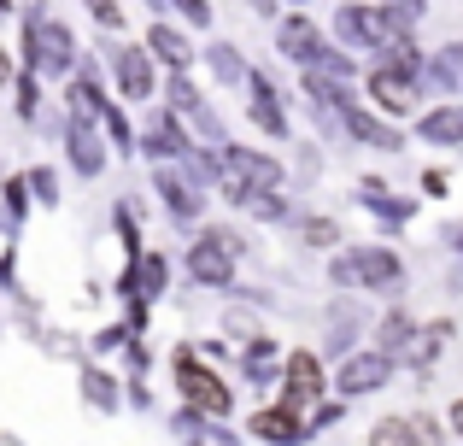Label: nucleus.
I'll use <instances>...</instances> for the list:
<instances>
[{
    "label": "nucleus",
    "instance_id": "obj_7",
    "mask_svg": "<svg viewBox=\"0 0 463 446\" xmlns=\"http://www.w3.org/2000/svg\"><path fill=\"white\" fill-rule=\"evenodd\" d=\"M188 276L205 288H223L235 282V247H229V235H200L188 247Z\"/></svg>",
    "mask_w": 463,
    "mask_h": 446
},
{
    "label": "nucleus",
    "instance_id": "obj_17",
    "mask_svg": "<svg viewBox=\"0 0 463 446\" xmlns=\"http://www.w3.org/2000/svg\"><path fill=\"white\" fill-rule=\"evenodd\" d=\"M147 53L158 59V65H170V71H188V59H194V42L176 30V24H165V18H158L153 30H147Z\"/></svg>",
    "mask_w": 463,
    "mask_h": 446
},
{
    "label": "nucleus",
    "instance_id": "obj_27",
    "mask_svg": "<svg viewBox=\"0 0 463 446\" xmlns=\"http://www.w3.org/2000/svg\"><path fill=\"white\" fill-rule=\"evenodd\" d=\"M82 394H89V400L100 405V412H118V388L100 376V370H82Z\"/></svg>",
    "mask_w": 463,
    "mask_h": 446
},
{
    "label": "nucleus",
    "instance_id": "obj_6",
    "mask_svg": "<svg viewBox=\"0 0 463 446\" xmlns=\"http://www.w3.org/2000/svg\"><path fill=\"white\" fill-rule=\"evenodd\" d=\"M217 165H223V183H241V188H282V165L270 153H252V147H217Z\"/></svg>",
    "mask_w": 463,
    "mask_h": 446
},
{
    "label": "nucleus",
    "instance_id": "obj_2",
    "mask_svg": "<svg viewBox=\"0 0 463 446\" xmlns=\"http://www.w3.org/2000/svg\"><path fill=\"white\" fill-rule=\"evenodd\" d=\"M24 53H30L35 77H65V71H77V42H71V30L42 6L24 12Z\"/></svg>",
    "mask_w": 463,
    "mask_h": 446
},
{
    "label": "nucleus",
    "instance_id": "obj_8",
    "mask_svg": "<svg viewBox=\"0 0 463 446\" xmlns=\"http://www.w3.org/2000/svg\"><path fill=\"white\" fill-rule=\"evenodd\" d=\"M387 376H393V353H382V346H375V353H352L346 365L335 370V388L352 400V394H375Z\"/></svg>",
    "mask_w": 463,
    "mask_h": 446
},
{
    "label": "nucleus",
    "instance_id": "obj_5",
    "mask_svg": "<svg viewBox=\"0 0 463 446\" xmlns=\"http://www.w3.org/2000/svg\"><path fill=\"white\" fill-rule=\"evenodd\" d=\"M165 89H170V106H176V124H188L194 136L205 141V147H223L229 136H223V124H217V112L200 100V89L188 82V71H176V77H170Z\"/></svg>",
    "mask_w": 463,
    "mask_h": 446
},
{
    "label": "nucleus",
    "instance_id": "obj_39",
    "mask_svg": "<svg viewBox=\"0 0 463 446\" xmlns=\"http://www.w3.org/2000/svg\"><path fill=\"white\" fill-rule=\"evenodd\" d=\"M147 6H153V12H165V6H170V0H147Z\"/></svg>",
    "mask_w": 463,
    "mask_h": 446
},
{
    "label": "nucleus",
    "instance_id": "obj_9",
    "mask_svg": "<svg viewBox=\"0 0 463 446\" xmlns=\"http://www.w3.org/2000/svg\"><path fill=\"white\" fill-rule=\"evenodd\" d=\"M153 188H158V200H165V206L176 212L182 223H194V218H200V206H205L200 195H205V188H194L188 176H182V165H176V159H165V165L153 171Z\"/></svg>",
    "mask_w": 463,
    "mask_h": 446
},
{
    "label": "nucleus",
    "instance_id": "obj_41",
    "mask_svg": "<svg viewBox=\"0 0 463 446\" xmlns=\"http://www.w3.org/2000/svg\"><path fill=\"white\" fill-rule=\"evenodd\" d=\"M458 247H463V229H458Z\"/></svg>",
    "mask_w": 463,
    "mask_h": 446
},
{
    "label": "nucleus",
    "instance_id": "obj_23",
    "mask_svg": "<svg viewBox=\"0 0 463 446\" xmlns=\"http://www.w3.org/2000/svg\"><path fill=\"white\" fill-rule=\"evenodd\" d=\"M422 77H429L434 89H463V42H452L434 65H422Z\"/></svg>",
    "mask_w": 463,
    "mask_h": 446
},
{
    "label": "nucleus",
    "instance_id": "obj_20",
    "mask_svg": "<svg viewBox=\"0 0 463 446\" xmlns=\"http://www.w3.org/2000/svg\"><path fill=\"white\" fill-rule=\"evenodd\" d=\"M417 136H422V141H434V147H452V141H463V106L422 112V118H417Z\"/></svg>",
    "mask_w": 463,
    "mask_h": 446
},
{
    "label": "nucleus",
    "instance_id": "obj_42",
    "mask_svg": "<svg viewBox=\"0 0 463 446\" xmlns=\"http://www.w3.org/2000/svg\"><path fill=\"white\" fill-rule=\"evenodd\" d=\"M294 6H306V0H294Z\"/></svg>",
    "mask_w": 463,
    "mask_h": 446
},
{
    "label": "nucleus",
    "instance_id": "obj_34",
    "mask_svg": "<svg viewBox=\"0 0 463 446\" xmlns=\"http://www.w3.org/2000/svg\"><path fill=\"white\" fill-rule=\"evenodd\" d=\"M165 288V259H141V299H153Z\"/></svg>",
    "mask_w": 463,
    "mask_h": 446
},
{
    "label": "nucleus",
    "instance_id": "obj_4",
    "mask_svg": "<svg viewBox=\"0 0 463 446\" xmlns=\"http://www.w3.org/2000/svg\"><path fill=\"white\" fill-rule=\"evenodd\" d=\"M282 405L306 429H317V412H323V365H317V353H294V358H288V370H282Z\"/></svg>",
    "mask_w": 463,
    "mask_h": 446
},
{
    "label": "nucleus",
    "instance_id": "obj_12",
    "mask_svg": "<svg viewBox=\"0 0 463 446\" xmlns=\"http://www.w3.org/2000/svg\"><path fill=\"white\" fill-rule=\"evenodd\" d=\"M112 65H118V94H124V100H147V94L158 89V82H153V53H147V47H118Z\"/></svg>",
    "mask_w": 463,
    "mask_h": 446
},
{
    "label": "nucleus",
    "instance_id": "obj_31",
    "mask_svg": "<svg viewBox=\"0 0 463 446\" xmlns=\"http://www.w3.org/2000/svg\"><path fill=\"white\" fill-rule=\"evenodd\" d=\"M82 6L94 12V24H100V30H124V12H118V0H82Z\"/></svg>",
    "mask_w": 463,
    "mask_h": 446
},
{
    "label": "nucleus",
    "instance_id": "obj_43",
    "mask_svg": "<svg viewBox=\"0 0 463 446\" xmlns=\"http://www.w3.org/2000/svg\"><path fill=\"white\" fill-rule=\"evenodd\" d=\"M0 12H6V0H0Z\"/></svg>",
    "mask_w": 463,
    "mask_h": 446
},
{
    "label": "nucleus",
    "instance_id": "obj_15",
    "mask_svg": "<svg viewBox=\"0 0 463 446\" xmlns=\"http://www.w3.org/2000/svg\"><path fill=\"white\" fill-rule=\"evenodd\" d=\"M252 435H259V441H276V446H299V441L311 435V429L299 423V417L288 412L282 400H276V405H264V412L252 417Z\"/></svg>",
    "mask_w": 463,
    "mask_h": 446
},
{
    "label": "nucleus",
    "instance_id": "obj_33",
    "mask_svg": "<svg viewBox=\"0 0 463 446\" xmlns=\"http://www.w3.org/2000/svg\"><path fill=\"white\" fill-rule=\"evenodd\" d=\"M328 276H335V288H358V259H352V252H335Z\"/></svg>",
    "mask_w": 463,
    "mask_h": 446
},
{
    "label": "nucleus",
    "instance_id": "obj_22",
    "mask_svg": "<svg viewBox=\"0 0 463 446\" xmlns=\"http://www.w3.org/2000/svg\"><path fill=\"white\" fill-rule=\"evenodd\" d=\"M205 65H212V77L223 82V89H235V82H247V59H241L235 47H223V42H212V47H205Z\"/></svg>",
    "mask_w": 463,
    "mask_h": 446
},
{
    "label": "nucleus",
    "instance_id": "obj_21",
    "mask_svg": "<svg viewBox=\"0 0 463 446\" xmlns=\"http://www.w3.org/2000/svg\"><path fill=\"white\" fill-rule=\"evenodd\" d=\"M71 112L89 118V124H100L106 100H100V77H94V65H89V71H77V82H71Z\"/></svg>",
    "mask_w": 463,
    "mask_h": 446
},
{
    "label": "nucleus",
    "instance_id": "obj_10",
    "mask_svg": "<svg viewBox=\"0 0 463 446\" xmlns=\"http://www.w3.org/2000/svg\"><path fill=\"white\" fill-rule=\"evenodd\" d=\"M417 82L422 77H411V71H399V65L382 59V65L370 71V100H382L387 112H417V94H422Z\"/></svg>",
    "mask_w": 463,
    "mask_h": 446
},
{
    "label": "nucleus",
    "instance_id": "obj_37",
    "mask_svg": "<svg viewBox=\"0 0 463 446\" xmlns=\"http://www.w3.org/2000/svg\"><path fill=\"white\" fill-rule=\"evenodd\" d=\"M306 241H311V247H328V241H335V223H328V218L306 223Z\"/></svg>",
    "mask_w": 463,
    "mask_h": 446
},
{
    "label": "nucleus",
    "instance_id": "obj_35",
    "mask_svg": "<svg viewBox=\"0 0 463 446\" xmlns=\"http://www.w3.org/2000/svg\"><path fill=\"white\" fill-rule=\"evenodd\" d=\"M270 365H276V353H270V346H252V358H247V376H252V382H270V376H276Z\"/></svg>",
    "mask_w": 463,
    "mask_h": 446
},
{
    "label": "nucleus",
    "instance_id": "obj_24",
    "mask_svg": "<svg viewBox=\"0 0 463 446\" xmlns=\"http://www.w3.org/2000/svg\"><path fill=\"white\" fill-rule=\"evenodd\" d=\"M328 323H335V329H328V353H346V346L358 341V323H364V318L346 306V299H340V306L328 311Z\"/></svg>",
    "mask_w": 463,
    "mask_h": 446
},
{
    "label": "nucleus",
    "instance_id": "obj_19",
    "mask_svg": "<svg viewBox=\"0 0 463 446\" xmlns=\"http://www.w3.org/2000/svg\"><path fill=\"white\" fill-rule=\"evenodd\" d=\"M188 147H194V141H188V129L176 136V118H158L147 136H141V153H147V159H158V165H165V159H182Z\"/></svg>",
    "mask_w": 463,
    "mask_h": 446
},
{
    "label": "nucleus",
    "instance_id": "obj_32",
    "mask_svg": "<svg viewBox=\"0 0 463 446\" xmlns=\"http://www.w3.org/2000/svg\"><path fill=\"white\" fill-rule=\"evenodd\" d=\"M170 6L182 12V24H188V30H205V24H212V6H205V0H170Z\"/></svg>",
    "mask_w": 463,
    "mask_h": 446
},
{
    "label": "nucleus",
    "instance_id": "obj_18",
    "mask_svg": "<svg viewBox=\"0 0 463 446\" xmlns=\"http://www.w3.org/2000/svg\"><path fill=\"white\" fill-rule=\"evenodd\" d=\"M317 42H323V30H317L311 18H282V24H276V47H282L288 59H299V65H311Z\"/></svg>",
    "mask_w": 463,
    "mask_h": 446
},
{
    "label": "nucleus",
    "instance_id": "obj_26",
    "mask_svg": "<svg viewBox=\"0 0 463 446\" xmlns=\"http://www.w3.org/2000/svg\"><path fill=\"white\" fill-rule=\"evenodd\" d=\"M364 206H375V212H382L387 223L411 218V206H405V200H393V195H382V183H375V176H370V183H364Z\"/></svg>",
    "mask_w": 463,
    "mask_h": 446
},
{
    "label": "nucleus",
    "instance_id": "obj_38",
    "mask_svg": "<svg viewBox=\"0 0 463 446\" xmlns=\"http://www.w3.org/2000/svg\"><path fill=\"white\" fill-rule=\"evenodd\" d=\"M446 417H452V429L463 435V400H452V412H446Z\"/></svg>",
    "mask_w": 463,
    "mask_h": 446
},
{
    "label": "nucleus",
    "instance_id": "obj_40",
    "mask_svg": "<svg viewBox=\"0 0 463 446\" xmlns=\"http://www.w3.org/2000/svg\"><path fill=\"white\" fill-rule=\"evenodd\" d=\"M0 82H6V53H0Z\"/></svg>",
    "mask_w": 463,
    "mask_h": 446
},
{
    "label": "nucleus",
    "instance_id": "obj_11",
    "mask_svg": "<svg viewBox=\"0 0 463 446\" xmlns=\"http://www.w3.org/2000/svg\"><path fill=\"white\" fill-rule=\"evenodd\" d=\"M352 259H358V288H375V294H399V282H405V264H399V252H393V247H358Z\"/></svg>",
    "mask_w": 463,
    "mask_h": 446
},
{
    "label": "nucleus",
    "instance_id": "obj_25",
    "mask_svg": "<svg viewBox=\"0 0 463 446\" xmlns=\"http://www.w3.org/2000/svg\"><path fill=\"white\" fill-rule=\"evenodd\" d=\"M370 446H422V435L405 423V417H387V423L370 429Z\"/></svg>",
    "mask_w": 463,
    "mask_h": 446
},
{
    "label": "nucleus",
    "instance_id": "obj_16",
    "mask_svg": "<svg viewBox=\"0 0 463 446\" xmlns=\"http://www.w3.org/2000/svg\"><path fill=\"white\" fill-rule=\"evenodd\" d=\"M340 124H346L358 141H370V147H382V153H399V129H393V124H382V118H370L358 100H346V106H340Z\"/></svg>",
    "mask_w": 463,
    "mask_h": 446
},
{
    "label": "nucleus",
    "instance_id": "obj_29",
    "mask_svg": "<svg viewBox=\"0 0 463 446\" xmlns=\"http://www.w3.org/2000/svg\"><path fill=\"white\" fill-rule=\"evenodd\" d=\"M100 124H106V136H112V147H118V153H136V136H129L124 112H112V106H106V112H100Z\"/></svg>",
    "mask_w": 463,
    "mask_h": 446
},
{
    "label": "nucleus",
    "instance_id": "obj_3",
    "mask_svg": "<svg viewBox=\"0 0 463 446\" xmlns=\"http://www.w3.org/2000/svg\"><path fill=\"white\" fill-rule=\"evenodd\" d=\"M176 388H182V405L200 412V417H229V412H235L229 382L217 376V370H205L194 353H176Z\"/></svg>",
    "mask_w": 463,
    "mask_h": 446
},
{
    "label": "nucleus",
    "instance_id": "obj_14",
    "mask_svg": "<svg viewBox=\"0 0 463 446\" xmlns=\"http://www.w3.org/2000/svg\"><path fill=\"white\" fill-rule=\"evenodd\" d=\"M241 89H247V112H252V124H259L264 136H288V112L270 100V82H264L259 71H247V82H241Z\"/></svg>",
    "mask_w": 463,
    "mask_h": 446
},
{
    "label": "nucleus",
    "instance_id": "obj_30",
    "mask_svg": "<svg viewBox=\"0 0 463 446\" xmlns=\"http://www.w3.org/2000/svg\"><path fill=\"white\" fill-rule=\"evenodd\" d=\"M24 183H30V195L42 200V206H53V200H59V183H53V171H47V165H42V171H30Z\"/></svg>",
    "mask_w": 463,
    "mask_h": 446
},
{
    "label": "nucleus",
    "instance_id": "obj_13",
    "mask_svg": "<svg viewBox=\"0 0 463 446\" xmlns=\"http://www.w3.org/2000/svg\"><path fill=\"white\" fill-rule=\"evenodd\" d=\"M65 153H71V171L77 176H100L106 171V141L94 136L89 118H77V124L65 129Z\"/></svg>",
    "mask_w": 463,
    "mask_h": 446
},
{
    "label": "nucleus",
    "instance_id": "obj_28",
    "mask_svg": "<svg viewBox=\"0 0 463 446\" xmlns=\"http://www.w3.org/2000/svg\"><path fill=\"white\" fill-rule=\"evenodd\" d=\"M311 65H317V71H328V77H352V59L340 53V47H328V42H317Z\"/></svg>",
    "mask_w": 463,
    "mask_h": 446
},
{
    "label": "nucleus",
    "instance_id": "obj_1",
    "mask_svg": "<svg viewBox=\"0 0 463 446\" xmlns=\"http://www.w3.org/2000/svg\"><path fill=\"white\" fill-rule=\"evenodd\" d=\"M411 24H417V12L399 6V0H387V6H364V0H352V6L335 12V35L346 47H393V42H411Z\"/></svg>",
    "mask_w": 463,
    "mask_h": 446
},
{
    "label": "nucleus",
    "instance_id": "obj_36",
    "mask_svg": "<svg viewBox=\"0 0 463 446\" xmlns=\"http://www.w3.org/2000/svg\"><path fill=\"white\" fill-rule=\"evenodd\" d=\"M405 335H411V323H405V318L393 311V318L382 323V353H393V346H405Z\"/></svg>",
    "mask_w": 463,
    "mask_h": 446
}]
</instances>
